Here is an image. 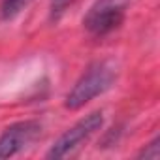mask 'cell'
Instances as JSON below:
<instances>
[{"mask_svg": "<svg viewBox=\"0 0 160 160\" xmlns=\"http://www.w3.org/2000/svg\"><path fill=\"white\" fill-rule=\"evenodd\" d=\"M113 81H115V68L109 62L102 60V62L91 64L83 72V75L75 81L72 91L66 94L64 108L72 109V111L81 109L91 100H94L96 96H100L108 89H111Z\"/></svg>", "mask_w": 160, "mask_h": 160, "instance_id": "cell-1", "label": "cell"}, {"mask_svg": "<svg viewBox=\"0 0 160 160\" xmlns=\"http://www.w3.org/2000/svg\"><path fill=\"white\" fill-rule=\"evenodd\" d=\"M104 124V113L102 111H92L79 119L73 126H70L47 151V158H66L73 154L81 147L92 134H96Z\"/></svg>", "mask_w": 160, "mask_h": 160, "instance_id": "cell-2", "label": "cell"}, {"mask_svg": "<svg viewBox=\"0 0 160 160\" xmlns=\"http://www.w3.org/2000/svg\"><path fill=\"white\" fill-rule=\"evenodd\" d=\"M126 2L128 0H96V4L83 19L85 28L96 38L108 36L109 32L121 27L124 19Z\"/></svg>", "mask_w": 160, "mask_h": 160, "instance_id": "cell-3", "label": "cell"}, {"mask_svg": "<svg viewBox=\"0 0 160 160\" xmlns=\"http://www.w3.org/2000/svg\"><path fill=\"white\" fill-rule=\"evenodd\" d=\"M42 132V124L38 121H19L10 124L0 134V160L12 158L25 151Z\"/></svg>", "mask_w": 160, "mask_h": 160, "instance_id": "cell-4", "label": "cell"}, {"mask_svg": "<svg viewBox=\"0 0 160 160\" xmlns=\"http://www.w3.org/2000/svg\"><path fill=\"white\" fill-rule=\"evenodd\" d=\"M32 0H0V17L4 21L15 19Z\"/></svg>", "mask_w": 160, "mask_h": 160, "instance_id": "cell-5", "label": "cell"}, {"mask_svg": "<svg viewBox=\"0 0 160 160\" xmlns=\"http://www.w3.org/2000/svg\"><path fill=\"white\" fill-rule=\"evenodd\" d=\"M73 2V0H51V8H49V17L51 21H58L64 12L68 10V6Z\"/></svg>", "mask_w": 160, "mask_h": 160, "instance_id": "cell-6", "label": "cell"}, {"mask_svg": "<svg viewBox=\"0 0 160 160\" xmlns=\"http://www.w3.org/2000/svg\"><path fill=\"white\" fill-rule=\"evenodd\" d=\"M139 158H145V160H158V158H160V138H154V139L139 152Z\"/></svg>", "mask_w": 160, "mask_h": 160, "instance_id": "cell-7", "label": "cell"}]
</instances>
